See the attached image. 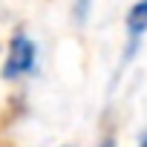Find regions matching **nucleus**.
Returning a JSON list of instances; mask_svg holds the SVG:
<instances>
[{
  "label": "nucleus",
  "instance_id": "f257e3e1",
  "mask_svg": "<svg viewBox=\"0 0 147 147\" xmlns=\"http://www.w3.org/2000/svg\"><path fill=\"white\" fill-rule=\"evenodd\" d=\"M38 72V43L29 38V32L18 29L9 38L6 55H3V66H0V75L6 81H20Z\"/></svg>",
  "mask_w": 147,
  "mask_h": 147
},
{
  "label": "nucleus",
  "instance_id": "f03ea898",
  "mask_svg": "<svg viewBox=\"0 0 147 147\" xmlns=\"http://www.w3.org/2000/svg\"><path fill=\"white\" fill-rule=\"evenodd\" d=\"M124 35H127V43H124V58H121V66L127 61L136 58L144 35H147V0H136L130 3L127 15H124Z\"/></svg>",
  "mask_w": 147,
  "mask_h": 147
},
{
  "label": "nucleus",
  "instance_id": "7ed1b4c3",
  "mask_svg": "<svg viewBox=\"0 0 147 147\" xmlns=\"http://www.w3.org/2000/svg\"><path fill=\"white\" fill-rule=\"evenodd\" d=\"M92 3H95V0H75V3H72V18H75L78 26H84V23L90 20V15H92Z\"/></svg>",
  "mask_w": 147,
  "mask_h": 147
},
{
  "label": "nucleus",
  "instance_id": "20e7f679",
  "mask_svg": "<svg viewBox=\"0 0 147 147\" xmlns=\"http://www.w3.org/2000/svg\"><path fill=\"white\" fill-rule=\"evenodd\" d=\"M98 147H118V144H115V138H113V136H107V138H101V144H98Z\"/></svg>",
  "mask_w": 147,
  "mask_h": 147
},
{
  "label": "nucleus",
  "instance_id": "39448f33",
  "mask_svg": "<svg viewBox=\"0 0 147 147\" xmlns=\"http://www.w3.org/2000/svg\"><path fill=\"white\" fill-rule=\"evenodd\" d=\"M136 147H147V130L138 136V144H136Z\"/></svg>",
  "mask_w": 147,
  "mask_h": 147
}]
</instances>
